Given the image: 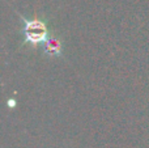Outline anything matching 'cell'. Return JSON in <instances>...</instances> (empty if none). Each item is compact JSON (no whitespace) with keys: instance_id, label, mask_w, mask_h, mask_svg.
<instances>
[{"instance_id":"cell-1","label":"cell","mask_w":149,"mask_h":148,"mask_svg":"<svg viewBox=\"0 0 149 148\" xmlns=\"http://www.w3.org/2000/svg\"><path fill=\"white\" fill-rule=\"evenodd\" d=\"M20 18L24 21V42L29 43L31 46L43 45L49 39V30L43 21L41 20H26L25 17L20 16Z\"/></svg>"},{"instance_id":"cell-2","label":"cell","mask_w":149,"mask_h":148,"mask_svg":"<svg viewBox=\"0 0 149 148\" xmlns=\"http://www.w3.org/2000/svg\"><path fill=\"white\" fill-rule=\"evenodd\" d=\"M43 50L50 57H60L62 55V43L56 37H49L43 43Z\"/></svg>"}]
</instances>
